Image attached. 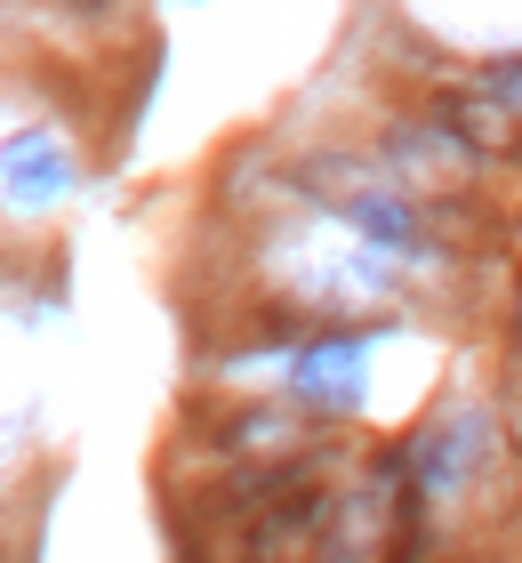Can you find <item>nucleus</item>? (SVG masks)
<instances>
[{"instance_id": "obj_2", "label": "nucleus", "mask_w": 522, "mask_h": 563, "mask_svg": "<svg viewBox=\"0 0 522 563\" xmlns=\"http://www.w3.org/2000/svg\"><path fill=\"white\" fill-rule=\"evenodd\" d=\"M507 427H514V443H522V371H514V387H507Z\"/></svg>"}, {"instance_id": "obj_1", "label": "nucleus", "mask_w": 522, "mask_h": 563, "mask_svg": "<svg viewBox=\"0 0 522 563\" xmlns=\"http://www.w3.org/2000/svg\"><path fill=\"white\" fill-rule=\"evenodd\" d=\"M313 523H322V492H306L298 507L281 499L274 516H266V523L249 531V555H242V563H290V555H298V540H306Z\"/></svg>"}]
</instances>
